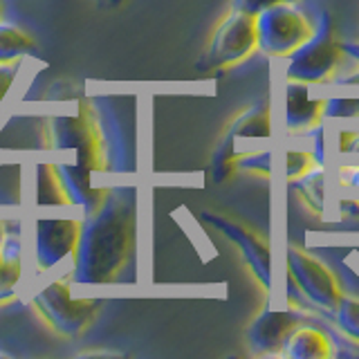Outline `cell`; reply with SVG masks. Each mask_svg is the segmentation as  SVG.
Wrapping results in <instances>:
<instances>
[{
	"instance_id": "obj_8",
	"label": "cell",
	"mask_w": 359,
	"mask_h": 359,
	"mask_svg": "<svg viewBox=\"0 0 359 359\" xmlns=\"http://www.w3.org/2000/svg\"><path fill=\"white\" fill-rule=\"evenodd\" d=\"M287 265L290 274L297 280V285L314 306L321 310H334L341 301V287L337 283L334 274L325 267L319 258L306 254L299 247L287 250Z\"/></svg>"
},
{
	"instance_id": "obj_1",
	"label": "cell",
	"mask_w": 359,
	"mask_h": 359,
	"mask_svg": "<svg viewBox=\"0 0 359 359\" xmlns=\"http://www.w3.org/2000/svg\"><path fill=\"white\" fill-rule=\"evenodd\" d=\"M135 224H137V202L133 191H104L99 205L81 220V233L70 269L72 283H110L130 256Z\"/></svg>"
},
{
	"instance_id": "obj_31",
	"label": "cell",
	"mask_w": 359,
	"mask_h": 359,
	"mask_svg": "<svg viewBox=\"0 0 359 359\" xmlns=\"http://www.w3.org/2000/svg\"><path fill=\"white\" fill-rule=\"evenodd\" d=\"M108 5H119V3H123V0H106Z\"/></svg>"
},
{
	"instance_id": "obj_6",
	"label": "cell",
	"mask_w": 359,
	"mask_h": 359,
	"mask_svg": "<svg viewBox=\"0 0 359 359\" xmlns=\"http://www.w3.org/2000/svg\"><path fill=\"white\" fill-rule=\"evenodd\" d=\"M50 140L56 151L74 153V168L86 175H93L104 166V140H101L97 123L86 117H56L50 121Z\"/></svg>"
},
{
	"instance_id": "obj_15",
	"label": "cell",
	"mask_w": 359,
	"mask_h": 359,
	"mask_svg": "<svg viewBox=\"0 0 359 359\" xmlns=\"http://www.w3.org/2000/svg\"><path fill=\"white\" fill-rule=\"evenodd\" d=\"M227 133L233 140L269 137V133H272V115H269V106L258 104V106L247 108L245 112H241V115L229 123Z\"/></svg>"
},
{
	"instance_id": "obj_2",
	"label": "cell",
	"mask_w": 359,
	"mask_h": 359,
	"mask_svg": "<svg viewBox=\"0 0 359 359\" xmlns=\"http://www.w3.org/2000/svg\"><path fill=\"white\" fill-rule=\"evenodd\" d=\"M32 306L56 334L76 339L95 321L101 303L97 299L72 297V278L52 276L34 287Z\"/></svg>"
},
{
	"instance_id": "obj_32",
	"label": "cell",
	"mask_w": 359,
	"mask_h": 359,
	"mask_svg": "<svg viewBox=\"0 0 359 359\" xmlns=\"http://www.w3.org/2000/svg\"><path fill=\"white\" fill-rule=\"evenodd\" d=\"M3 236H5V233H3V224H0V241H3Z\"/></svg>"
},
{
	"instance_id": "obj_25",
	"label": "cell",
	"mask_w": 359,
	"mask_h": 359,
	"mask_svg": "<svg viewBox=\"0 0 359 359\" xmlns=\"http://www.w3.org/2000/svg\"><path fill=\"white\" fill-rule=\"evenodd\" d=\"M312 157L314 164H323V128L319 123L312 128Z\"/></svg>"
},
{
	"instance_id": "obj_17",
	"label": "cell",
	"mask_w": 359,
	"mask_h": 359,
	"mask_svg": "<svg viewBox=\"0 0 359 359\" xmlns=\"http://www.w3.org/2000/svg\"><path fill=\"white\" fill-rule=\"evenodd\" d=\"M323 189H325V173L321 164L308 168L301 177H297V191L312 207V211L317 213H323Z\"/></svg>"
},
{
	"instance_id": "obj_26",
	"label": "cell",
	"mask_w": 359,
	"mask_h": 359,
	"mask_svg": "<svg viewBox=\"0 0 359 359\" xmlns=\"http://www.w3.org/2000/svg\"><path fill=\"white\" fill-rule=\"evenodd\" d=\"M344 216H359V202L357 200H341Z\"/></svg>"
},
{
	"instance_id": "obj_19",
	"label": "cell",
	"mask_w": 359,
	"mask_h": 359,
	"mask_svg": "<svg viewBox=\"0 0 359 359\" xmlns=\"http://www.w3.org/2000/svg\"><path fill=\"white\" fill-rule=\"evenodd\" d=\"M334 321L339 330L346 332L351 339L359 341V299L341 297L339 306L334 308Z\"/></svg>"
},
{
	"instance_id": "obj_22",
	"label": "cell",
	"mask_w": 359,
	"mask_h": 359,
	"mask_svg": "<svg viewBox=\"0 0 359 359\" xmlns=\"http://www.w3.org/2000/svg\"><path fill=\"white\" fill-rule=\"evenodd\" d=\"M285 3H297V0H231L233 11H243V14L258 16L261 11L274 7V5H285Z\"/></svg>"
},
{
	"instance_id": "obj_11",
	"label": "cell",
	"mask_w": 359,
	"mask_h": 359,
	"mask_svg": "<svg viewBox=\"0 0 359 359\" xmlns=\"http://www.w3.org/2000/svg\"><path fill=\"white\" fill-rule=\"evenodd\" d=\"M22 269H25V247L18 236H3L0 241V306H7L18 294Z\"/></svg>"
},
{
	"instance_id": "obj_10",
	"label": "cell",
	"mask_w": 359,
	"mask_h": 359,
	"mask_svg": "<svg viewBox=\"0 0 359 359\" xmlns=\"http://www.w3.org/2000/svg\"><path fill=\"white\" fill-rule=\"evenodd\" d=\"M301 321L292 312H276V310H263L252 321L247 337L256 353H276L283 351L290 332L297 328Z\"/></svg>"
},
{
	"instance_id": "obj_14",
	"label": "cell",
	"mask_w": 359,
	"mask_h": 359,
	"mask_svg": "<svg viewBox=\"0 0 359 359\" xmlns=\"http://www.w3.org/2000/svg\"><path fill=\"white\" fill-rule=\"evenodd\" d=\"M34 202L39 207H65L70 205L67 200V194L61 184V177L56 173V166L54 164H36L34 166Z\"/></svg>"
},
{
	"instance_id": "obj_9",
	"label": "cell",
	"mask_w": 359,
	"mask_h": 359,
	"mask_svg": "<svg viewBox=\"0 0 359 359\" xmlns=\"http://www.w3.org/2000/svg\"><path fill=\"white\" fill-rule=\"evenodd\" d=\"M202 218H205L211 227H216L224 238H229L236 247H238L241 256L245 258V263L250 265L256 280L265 290H269V285H272V256H269V247L261 236L254 233L252 229L243 227L238 222L220 216V213L205 211Z\"/></svg>"
},
{
	"instance_id": "obj_4",
	"label": "cell",
	"mask_w": 359,
	"mask_h": 359,
	"mask_svg": "<svg viewBox=\"0 0 359 359\" xmlns=\"http://www.w3.org/2000/svg\"><path fill=\"white\" fill-rule=\"evenodd\" d=\"M314 32V22L294 3L274 5L256 16L258 50L269 56H290Z\"/></svg>"
},
{
	"instance_id": "obj_3",
	"label": "cell",
	"mask_w": 359,
	"mask_h": 359,
	"mask_svg": "<svg viewBox=\"0 0 359 359\" xmlns=\"http://www.w3.org/2000/svg\"><path fill=\"white\" fill-rule=\"evenodd\" d=\"M341 56L344 50L341 43L337 41L334 22L330 14L321 11L319 20L314 22L312 36L287 56V79L303 83L325 81L337 70Z\"/></svg>"
},
{
	"instance_id": "obj_13",
	"label": "cell",
	"mask_w": 359,
	"mask_h": 359,
	"mask_svg": "<svg viewBox=\"0 0 359 359\" xmlns=\"http://www.w3.org/2000/svg\"><path fill=\"white\" fill-rule=\"evenodd\" d=\"M283 353L292 359H325L332 355V348L330 339L319 328L297 325L287 337Z\"/></svg>"
},
{
	"instance_id": "obj_16",
	"label": "cell",
	"mask_w": 359,
	"mask_h": 359,
	"mask_svg": "<svg viewBox=\"0 0 359 359\" xmlns=\"http://www.w3.org/2000/svg\"><path fill=\"white\" fill-rule=\"evenodd\" d=\"M36 45L29 34L9 20H0V63H18L29 56Z\"/></svg>"
},
{
	"instance_id": "obj_21",
	"label": "cell",
	"mask_w": 359,
	"mask_h": 359,
	"mask_svg": "<svg viewBox=\"0 0 359 359\" xmlns=\"http://www.w3.org/2000/svg\"><path fill=\"white\" fill-rule=\"evenodd\" d=\"M323 115L325 117H357L359 115V99H348V97L325 99Z\"/></svg>"
},
{
	"instance_id": "obj_27",
	"label": "cell",
	"mask_w": 359,
	"mask_h": 359,
	"mask_svg": "<svg viewBox=\"0 0 359 359\" xmlns=\"http://www.w3.org/2000/svg\"><path fill=\"white\" fill-rule=\"evenodd\" d=\"M344 180H346L348 187H357L359 189V168H346Z\"/></svg>"
},
{
	"instance_id": "obj_18",
	"label": "cell",
	"mask_w": 359,
	"mask_h": 359,
	"mask_svg": "<svg viewBox=\"0 0 359 359\" xmlns=\"http://www.w3.org/2000/svg\"><path fill=\"white\" fill-rule=\"evenodd\" d=\"M236 168V140L227 133L220 140L216 153H213V162H211V173L216 182H224L231 171Z\"/></svg>"
},
{
	"instance_id": "obj_29",
	"label": "cell",
	"mask_w": 359,
	"mask_h": 359,
	"mask_svg": "<svg viewBox=\"0 0 359 359\" xmlns=\"http://www.w3.org/2000/svg\"><path fill=\"white\" fill-rule=\"evenodd\" d=\"M334 83H339V86H359V70L353 72V74H346V76L334 79Z\"/></svg>"
},
{
	"instance_id": "obj_28",
	"label": "cell",
	"mask_w": 359,
	"mask_h": 359,
	"mask_svg": "<svg viewBox=\"0 0 359 359\" xmlns=\"http://www.w3.org/2000/svg\"><path fill=\"white\" fill-rule=\"evenodd\" d=\"M341 50L346 56H351L353 61L359 63V43H341Z\"/></svg>"
},
{
	"instance_id": "obj_30",
	"label": "cell",
	"mask_w": 359,
	"mask_h": 359,
	"mask_svg": "<svg viewBox=\"0 0 359 359\" xmlns=\"http://www.w3.org/2000/svg\"><path fill=\"white\" fill-rule=\"evenodd\" d=\"M341 151H344V153H359V135H353L351 142H348Z\"/></svg>"
},
{
	"instance_id": "obj_33",
	"label": "cell",
	"mask_w": 359,
	"mask_h": 359,
	"mask_svg": "<svg viewBox=\"0 0 359 359\" xmlns=\"http://www.w3.org/2000/svg\"><path fill=\"white\" fill-rule=\"evenodd\" d=\"M0 20H3V3H0Z\"/></svg>"
},
{
	"instance_id": "obj_5",
	"label": "cell",
	"mask_w": 359,
	"mask_h": 359,
	"mask_svg": "<svg viewBox=\"0 0 359 359\" xmlns=\"http://www.w3.org/2000/svg\"><path fill=\"white\" fill-rule=\"evenodd\" d=\"M256 48H258L256 16L231 9V14L224 16L216 32H213L205 56L198 61V70L209 72V70H218V67L233 65L247 59Z\"/></svg>"
},
{
	"instance_id": "obj_24",
	"label": "cell",
	"mask_w": 359,
	"mask_h": 359,
	"mask_svg": "<svg viewBox=\"0 0 359 359\" xmlns=\"http://www.w3.org/2000/svg\"><path fill=\"white\" fill-rule=\"evenodd\" d=\"M18 76V65L16 63H0V104L7 99V95L14 88V81Z\"/></svg>"
},
{
	"instance_id": "obj_7",
	"label": "cell",
	"mask_w": 359,
	"mask_h": 359,
	"mask_svg": "<svg viewBox=\"0 0 359 359\" xmlns=\"http://www.w3.org/2000/svg\"><path fill=\"white\" fill-rule=\"evenodd\" d=\"M81 220L76 218H36L32 224V261L39 272H52L72 261Z\"/></svg>"
},
{
	"instance_id": "obj_23",
	"label": "cell",
	"mask_w": 359,
	"mask_h": 359,
	"mask_svg": "<svg viewBox=\"0 0 359 359\" xmlns=\"http://www.w3.org/2000/svg\"><path fill=\"white\" fill-rule=\"evenodd\" d=\"M312 164H314V157H312V155L290 151V153H287V177H290V180L301 177L303 173L308 171V168H312Z\"/></svg>"
},
{
	"instance_id": "obj_12",
	"label": "cell",
	"mask_w": 359,
	"mask_h": 359,
	"mask_svg": "<svg viewBox=\"0 0 359 359\" xmlns=\"http://www.w3.org/2000/svg\"><path fill=\"white\" fill-rule=\"evenodd\" d=\"M323 117V99H312L308 93V83L290 81L287 86V128L290 130H306L314 128Z\"/></svg>"
},
{
	"instance_id": "obj_20",
	"label": "cell",
	"mask_w": 359,
	"mask_h": 359,
	"mask_svg": "<svg viewBox=\"0 0 359 359\" xmlns=\"http://www.w3.org/2000/svg\"><path fill=\"white\" fill-rule=\"evenodd\" d=\"M236 168L269 177V173H272V153L265 151V153H250V155L236 157Z\"/></svg>"
}]
</instances>
